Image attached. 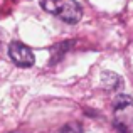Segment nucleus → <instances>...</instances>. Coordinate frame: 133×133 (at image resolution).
Segmentation results:
<instances>
[{"label":"nucleus","mask_w":133,"mask_h":133,"mask_svg":"<svg viewBox=\"0 0 133 133\" xmlns=\"http://www.w3.org/2000/svg\"><path fill=\"white\" fill-rule=\"evenodd\" d=\"M9 57H10V61H12L15 66H19V68H30V66L34 64V61H36L32 49H30L29 45L19 42V41L10 42Z\"/></svg>","instance_id":"7ed1b4c3"},{"label":"nucleus","mask_w":133,"mask_h":133,"mask_svg":"<svg viewBox=\"0 0 133 133\" xmlns=\"http://www.w3.org/2000/svg\"><path fill=\"white\" fill-rule=\"evenodd\" d=\"M61 133H83V128H81V125L79 123H68L66 127H62V130Z\"/></svg>","instance_id":"39448f33"},{"label":"nucleus","mask_w":133,"mask_h":133,"mask_svg":"<svg viewBox=\"0 0 133 133\" xmlns=\"http://www.w3.org/2000/svg\"><path fill=\"white\" fill-rule=\"evenodd\" d=\"M101 84L108 91H120L123 89V79L113 71H104L101 74Z\"/></svg>","instance_id":"20e7f679"},{"label":"nucleus","mask_w":133,"mask_h":133,"mask_svg":"<svg viewBox=\"0 0 133 133\" xmlns=\"http://www.w3.org/2000/svg\"><path fill=\"white\" fill-rule=\"evenodd\" d=\"M41 5L66 24H78L83 17V9L76 0H41Z\"/></svg>","instance_id":"f257e3e1"},{"label":"nucleus","mask_w":133,"mask_h":133,"mask_svg":"<svg viewBox=\"0 0 133 133\" xmlns=\"http://www.w3.org/2000/svg\"><path fill=\"white\" fill-rule=\"evenodd\" d=\"M115 123L123 133L133 131V99L130 96H120L115 101Z\"/></svg>","instance_id":"f03ea898"}]
</instances>
